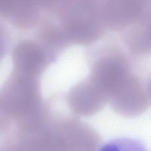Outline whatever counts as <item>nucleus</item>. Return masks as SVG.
<instances>
[{"label":"nucleus","mask_w":151,"mask_h":151,"mask_svg":"<svg viewBox=\"0 0 151 151\" xmlns=\"http://www.w3.org/2000/svg\"><path fill=\"white\" fill-rule=\"evenodd\" d=\"M22 142L28 151H98L101 139L88 124L48 113L35 129L22 135Z\"/></svg>","instance_id":"obj_1"},{"label":"nucleus","mask_w":151,"mask_h":151,"mask_svg":"<svg viewBox=\"0 0 151 151\" xmlns=\"http://www.w3.org/2000/svg\"><path fill=\"white\" fill-rule=\"evenodd\" d=\"M52 17L70 46L93 44L107 31L97 0H65Z\"/></svg>","instance_id":"obj_2"},{"label":"nucleus","mask_w":151,"mask_h":151,"mask_svg":"<svg viewBox=\"0 0 151 151\" xmlns=\"http://www.w3.org/2000/svg\"><path fill=\"white\" fill-rule=\"evenodd\" d=\"M90 58L88 78L108 103L137 72L126 50L116 44L99 47L92 51Z\"/></svg>","instance_id":"obj_3"},{"label":"nucleus","mask_w":151,"mask_h":151,"mask_svg":"<svg viewBox=\"0 0 151 151\" xmlns=\"http://www.w3.org/2000/svg\"><path fill=\"white\" fill-rule=\"evenodd\" d=\"M39 78L12 69L0 91V107L9 118L19 122L41 110Z\"/></svg>","instance_id":"obj_4"},{"label":"nucleus","mask_w":151,"mask_h":151,"mask_svg":"<svg viewBox=\"0 0 151 151\" xmlns=\"http://www.w3.org/2000/svg\"><path fill=\"white\" fill-rule=\"evenodd\" d=\"M109 103L114 111L124 117H133L142 114L151 103L147 80L140 73H135Z\"/></svg>","instance_id":"obj_5"},{"label":"nucleus","mask_w":151,"mask_h":151,"mask_svg":"<svg viewBox=\"0 0 151 151\" xmlns=\"http://www.w3.org/2000/svg\"><path fill=\"white\" fill-rule=\"evenodd\" d=\"M13 70L39 77L52 63L47 51L34 39H23L14 46L12 53Z\"/></svg>","instance_id":"obj_6"},{"label":"nucleus","mask_w":151,"mask_h":151,"mask_svg":"<svg viewBox=\"0 0 151 151\" xmlns=\"http://www.w3.org/2000/svg\"><path fill=\"white\" fill-rule=\"evenodd\" d=\"M67 101L71 110L81 116L95 114L108 103L106 97L88 77L73 87Z\"/></svg>","instance_id":"obj_7"},{"label":"nucleus","mask_w":151,"mask_h":151,"mask_svg":"<svg viewBox=\"0 0 151 151\" xmlns=\"http://www.w3.org/2000/svg\"><path fill=\"white\" fill-rule=\"evenodd\" d=\"M41 14L34 0H0V21L20 30L35 28Z\"/></svg>","instance_id":"obj_8"},{"label":"nucleus","mask_w":151,"mask_h":151,"mask_svg":"<svg viewBox=\"0 0 151 151\" xmlns=\"http://www.w3.org/2000/svg\"><path fill=\"white\" fill-rule=\"evenodd\" d=\"M35 29L34 39L47 51L52 62L70 47L53 17L42 15Z\"/></svg>","instance_id":"obj_9"},{"label":"nucleus","mask_w":151,"mask_h":151,"mask_svg":"<svg viewBox=\"0 0 151 151\" xmlns=\"http://www.w3.org/2000/svg\"><path fill=\"white\" fill-rule=\"evenodd\" d=\"M99 151H148L139 140L127 137L112 140L103 145Z\"/></svg>","instance_id":"obj_10"},{"label":"nucleus","mask_w":151,"mask_h":151,"mask_svg":"<svg viewBox=\"0 0 151 151\" xmlns=\"http://www.w3.org/2000/svg\"><path fill=\"white\" fill-rule=\"evenodd\" d=\"M42 13L53 15L65 0H34Z\"/></svg>","instance_id":"obj_11"},{"label":"nucleus","mask_w":151,"mask_h":151,"mask_svg":"<svg viewBox=\"0 0 151 151\" xmlns=\"http://www.w3.org/2000/svg\"><path fill=\"white\" fill-rule=\"evenodd\" d=\"M11 41V36L9 29L0 21V61L8 53Z\"/></svg>","instance_id":"obj_12"},{"label":"nucleus","mask_w":151,"mask_h":151,"mask_svg":"<svg viewBox=\"0 0 151 151\" xmlns=\"http://www.w3.org/2000/svg\"><path fill=\"white\" fill-rule=\"evenodd\" d=\"M147 89L149 96L151 101V74L149 76L147 80Z\"/></svg>","instance_id":"obj_13"}]
</instances>
